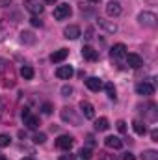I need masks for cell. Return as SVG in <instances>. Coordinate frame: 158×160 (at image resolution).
<instances>
[{
    "label": "cell",
    "instance_id": "8992f818",
    "mask_svg": "<svg viewBox=\"0 0 158 160\" xmlns=\"http://www.w3.org/2000/svg\"><path fill=\"white\" fill-rule=\"evenodd\" d=\"M136 91H138V95L149 97V95H153V93H155V86H153L151 82H140V84L136 86Z\"/></svg>",
    "mask_w": 158,
    "mask_h": 160
},
{
    "label": "cell",
    "instance_id": "4fadbf2b",
    "mask_svg": "<svg viewBox=\"0 0 158 160\" xmlns=\"http://www.w3.org/2000/svg\"><path fill=\"white\" fill-rule=\"evenodd\" d=\"M63 36H65L67 39H78L80 38V28L77 24H69V26L63 30Z\"/></svg>",
    "mask_w": 158,
    "mask_h": 160
},
{
    "label": "cell",
    "instance_id": "ba28073f",
    "mask_svg": "<svg viewBox=\"0 0 158 160\" xmlns=\"http://www.w3.org/2000/svg\"><path fill=\"white\" fill-rule=\"evenodd\" d=\"M110 54H112V58H114V60H123V58L126 56V47H125L123 43H117V45H114V47H112Z\"/></svg>",
    "mask_w": 158,
    "mask_h": 160
},
{
    "label": "cell",
    "instance_id": "52a82bcc",
    "mask_svg": "<svg viewBox=\"0 0 158 160\" xmlns=\"http://www.w3.org/2000/svg\"><path fill=\"white\" fill-rule=\"evenodd\" d=\"M80 110H82V116H84L86 119H93V118H95V108H93L91 102L82 101V102H80Z\"/></svg>",
    "mask_w": 158,
    "mask_h": 160
},
{
    "label": "cell",
    "instance_id": "ffe728a7",
    "mask_svg": "<svg viewBox=\"0 0 158 160\" xmlns=\"http://www.w3.org/2000/svg\"><path fill=\"white\" fill-rule=\"evenodd\" d=\"M21 77L24 80H32L34 78V69H32L30 65H22V67H21Z\"/></svg>",
    "mask_w": 158,
    "mask_h": 160
},
{
    "label": "cell",
    "instance_id": "2e32d148",
    "mask_svg": "<svg viewBox=\"0 0 158 160\" xmlns=\"http://www.w3.org/2000/svg\"><path fill=\"white\" fill-rule=\"evenodd\" d=\"M104 143H106V147H110V149H121V147H123V142L119 140L117 136H108V138L104 140Z\"/></svg>",
    "mask_w": 158,
    "mask_h": 160
},
{
    "label": "cell",
    "instance_id": "d6986e66",
    "mask_svg": "<svg viewBox=\"0 0 158 160\" xmlns=\"http://www.w3.org/2000/svg\"><path fill=\"white\" fill-rule=\"evenodd\" d=\"M108 127H110V123H108L106 118H99V119L95 121V130H99V132L108 130Z\"/></svg>",
    "mask_w": 158,
    "mask_h": 160
},
{
    "label": "cell",
    "instance_id": "83f0119b",
    "mask_svg": "<svg viewBox=\"0 0 158 160\" xmlns=\"http://www.w3.org/2000/svg\"><path fill=\"white\" fill-rule=\"evenodd\" d=\"M71 93H73V88H71V86H63V88H62V95H63V97H69Z\"/></svg>",
    "mask_w": 158,
    "mask_h": 160
},
{
    "label": "cell",
    "instance_id": "74e56055",
    "mask_svg": "<svg viewBox=\"0 0 158 160\" xmlns=\"http://www.w3.org/2000/svg\"><path fill=\"white\" fill-rule=\"evenodd\" d=\"M45 2H48V4H54V2H56V0H45Z\"/></svg>",
    "mask_w": 158,
    "mask_h": 160
},
{
    "label": "cell",
    "instance_id": "30bf717a",
    "mask_svg": "<svg viewBox=\"0 0 158 160\" xmlns=\"http://www.w3.org/2000/svg\"><path fill=\"white\" fill-rule=\"evenodd\" d=\"M125 60H126L128 67H132V69H138V67L143 65V60H141V56H138V54H126Z\"/></svg>",
    "mask_w": 158,
    "mask_h": 160
},
{
    "label": "cell",
    "instance_id": "3957f363",
    "mask_svg": "<svg viewBox=\"0 0 158 160\" xmlns=\"http://www.w3.org/2000/svg\"><path fill=\"white\" fill-rule=\"evenodd\" d=\"M24 9L30 11L32 15H41L43 13V6L39 0H24Z\"/></svg>",
    "mask_w": 158,
    "mask_h": 160
},
{
    "label": "cell",
    "instance_id": "f1b7e54d",
    "mask_svg": "<svg viewBox=\"0 0 158 160\" xmlns=\"http://www.w3.org/2000/svg\"><path fill=\"white\" fill-rule=\"evenodd\" d=\"M45 140H47V136H45L43 132H39V134H36V136H34V142H36V143H43Z\"/></svg>",
    "mask_w": 158,
    "mask_h": 160
},
{
    "label": "cell",
    "instance_id": "484cf974",
    "mask_svg": "<svg viewBox=\"0 0 158 160\" xmlns=\"http://www.w3.org/2000/svg\"><path fill=\"white\" fill-rule=\"evenodd\" d=\"M11 143V138L7 134H0V147H7Z\"/></svg>",
    "mask_w": 158,
    "mask_h": 160
},
{
    "label": "cell",
    "instance_id": "cb8c5ba5",
    "mask_svg": "<svg viewBox=\"0 0 158 160\" xmlns=\"http://www.w3.org/2000/svg\"><path fill=\"white\" fill-rule=\"evenodd\" d=\"M104 88H106V93H108V97H110L112 101H116V88H114V84H110V82H108Z\"/></svg>",
    "mask_w": 158,
    "mask_h": 160
},
{
    "label": "cell",
    "instance_id": "f546056e",
    "mask_svg": "<svg viewBox=\"0 0 158 160\" xmlns=\"http://www.w3.org/2000/svg\"><path fill=\"white\" fill-rule=\"evenodd\" d=\"M117 130L119 132H126V123L125 121H117Z\"/></svg>",
    "mask_w": 158,
    "mask_h": 160
},
{
    "label": "cell",
    "instance_id": "ab89813d",
    "mask_svg": "<svg viewBox=\"0 0 158 160\" xmlns=\"http://www.w3.org/2000/svg\"><path fill=\"white\" fill-rule=\"evenodd\" d=\"M89 2H99V0H89Z\"/></svg>",
    "mask_w": 158,
    "mask_h": 160
},
{
    "label": "cell",
    "instance_id": "9a60e30c",
    "mask_svg": "<svg viewBox=\"0 0 158 160\" xmlns=\"http://www.w3.org/2000/svg\"><path fill=\"white\" fill-rule=\"evenodd\" d=\"M86 88L91 89V91H99L102 88V82L97 78V77H89V78L86 80Z\"/></svg>",
    "mask_w": 158,
    "mask_h": 160
},
{
    "label": "cell",
    "instance_id": "603a6c76",
    "mask_svg": "<svg viewBox=\"0 0 158 160\" xmlns=\"http://www.w3.org/2000/svg\"><path fill=\"white\" fill-rule=\"evenodd\" d=\"M21 41H22V43H30V45H32V43L36 41V38H34V34H32V32H22V34H21Z\"/></svg>",
    "mask_w": 158,
    "mask_h": 160
},
{
    "label": "cell",
    "instance_id": "8d00e7d4",
    "mask_svg": "<svg viewBox=\"0 0 158 160\" xmlns=\"http://www.w3.org/2000/svg\"><path fill=\"white\" fill-rule=\"evenodd\" d=\"M2 110H4V106H2V102H0V118H2Z\"/></svg>",
    "mask_w": 158,
    "mask_h": 160
},
{
    "label": "cell",
    "instance_id": "4316f807",
    "mask_svg": "<svg viewBox=\"0 0 158 160\" xmlns=\"http://www.w3.org/2000/svg\"><path fill=\"white\" fill-rule=\"evenodd\" d=\"M80 158H89V157H91V149H89V147H82V149H80Z\"/></svg>",
    "mask_w": 158,
    "mask_h": 160
},
{
    "label": "cell",
    "instance_id": "44dd1931",
    "mask_svg": "<svg viewBox=\"0 0 158 160\" xmlns=\"http://www.w3.org/2000/svg\"><path fill=\"white\" fill-rule=\"evenodd\" d=\"M132 128H134V132L140 134V136H143V134L147 132V128H145V125H143L141 121H134V123H132Z\"/></svg>",
    "mask_w": 158,
    "mask_h": 160
},
{
    "label": "cell",
    "instance_id": "9c48e42d",
    "mask_svg": "<svg viewBox=\"0 0 158 160\" xmlns=\"http://www.w3.org/2000/svg\"><path fill=\"white\" fill-rule=\"evenodd\" d=\"M73 67L71 65H60L58 69H56V77L58 78H62V80H69L71 77H73Z\"/></svg>",
    "mask_w": 158,
    "mask_h": 160
},
{
    "label": "cell",
    "instance_id": "277c9868",
    "mask_svg": "<svg viewBox=\"0 0 158 160\" xmlns=\"http://www.w3.org/2000/svg\"><path fill=\"white\" fill-rule=\"evenodd\" d=\"M73 143H75V140H73L71 136H67V134H63V136H60V138L56 140V147L62 149V151H69V149L73 147Z\"/></svg>",
    "mask_w": 158,
    "mask_h": 160
},
{
    "label": "cell",
    "instance_id": "f35d334b",
    "mask_svg": "<svg viewBox=\"0 0 158 160\" xmlns=\"http://www.w3.org/2000/svg\"><path fill=\"white\" fill-rule=\"evenodd\" d=\"M22 160H34V158H22Z\"/></svg>",
    "mask_w": 158,
    "mask_h": 160
},
{
    "label": "cell",
    "instance_id": "836d02e7",
    "mask_svg": "<svg viewBox=\"0 0 158 160\" xmlns=\"http://www.w3.org/2000/svg\"><path fill=\"white\" fill-rule=\"evenodd\" d=\"M151 138H153V142H158V132H156V130H153V132H151Z\"/></svg>",
    "mask_w": 158,
    "mask_h": 160
},
{
    "label": "cell",
    "instance_id": "e575fe53",
    "mask_svg": "<svg viewBox=\"0 0 158 160\" xmlns=\"http://www.w3.org/2000/svg\"><path fill=\"white\" fill-rule=\"evenodd\" d=\"M101 160H116V158H114L112 155H102V157H101Z\"/></svg>",
    "mask_w": 158,
    "mask_h": 160
},
{
    "label": "cell",
    "instance_id": "4dcf8cb0",
    "mask_svg": "<svg viewBox=\"0 0 158 160\" xmlns=\"http://www.w3.org/2000/svg\"><path fill=\"white\" fill-rule=\"evenodd\" d=\"M50 112H52V104L45 102V104H43V114H50Z\"/></svg>",
    "mask_w": 158,
    "mask_h": 160
},
{
    "label": "cell",
    "instance_id": "ac0fdd59",
    "mask_svg": "<svg viewBox=\"0 0 158 160\" xmlns=\"http://www.w3.org/2000/svg\"><path fill=\"white\" fill-rule=\"evenodd\" d=\"M24 125L28 127V128H32V130H36L37 127H39V118H36V116H26L24 118Z\"/></svg>",
    "mask_w": 158,
    "mask_h": 160
},
{
    "label": "cell",
    "instance_id": "d6a6232c",
    "mask_svg": "<svg viewBox=\"0 0 158 160\" xmlns=\"http://www.w3.org/2000/svg\"><path fill=\"white\" fill-rule=\"evenodd\" d=\"M123 160H136V157H134L132 153H125V157H123Z\"/></svg>",
    "mask_w": 158,
    "mask_h": 160
},
{
    "label": "cell",
    "instance_id": "6da1fadb",
    "mask_svg": "<svg viewBox=\"0 0 158 160\" xmlns=\"http://www.w3.org/2000/svg\"><path fill=\"white\" fill-rule=\"evenodd\" d=\"M138 21H140V24H141V26L155 28L158 19H156V15H155V13H151V11H143V13H140V15H138Z\"/></svg>",
    "mask_w": 158,
    "mask_h": 160
},
{
    "label": "cell",
    "instance_id": "d4e9b609",
    "mask_svg": "<svg viewBox=\"0 0 158 160\" xmlns=\"http://www.w3.org/2000/svg\"><path fill=\"white\" fill-rule=\"evenodd\" d=\"M7 71H11V65H9L6 60H2V58H0V75H6Z\"/></svg>",
    "mask_w": 158,
    "mask_h": 160
},
{
    "label": "cell",
    "instance_id": "7c38bea8",
    "mask_svg": "<svg viewBox=\"0 0 158 160\" xmlns=\"http://www.w3.org/2000/svg\"><path fill=\"white\" fill-rule=\"evenodd\" d=\"M67 56H69V50L67 48H60V50H56V52L50 54V62L52 63H62Z\"/></svg>",
    "mask_w": 158,
    "mask_h": 160
},
{
    "label": "cell",
    "instance_id": "60d3db41",
    "mask_svg": "<svg viewBox=\"0 0 158 160\" xmlns=\"http://www.w3.org/2000/svg\"><path fill=\"white\" fill-rule=\"evenodd\" d=\"M0 160H2V157H0Z\"/></svg>",
    "mask_w": 158,
    "mask_h": 160
},
{
    "label": "cell",
    "instance_id": "d590c367",
    "mask_svg": "<svg viewBox=\"0 0 158 160\" xmlns=\"http://www.w3.org/2000/svg\"><path fill=\"white\" fill-rule=\"evenodd\" d=\"M60 160H73L71 155H63V157H60Z\"/></svg>",
    "mask_w": 158,
    "mask_h": 160
},
{
    "label": "cell",
    "instance_id": "1f68e13d",
    "mask_svg": "<svg viewBox=\"0 0 158 160\" xmlns=\"http://www.w3.org/2000/svg\"><path fill=\"white\" fill-rule=\"evenodd\" d=\"M30 21H32V24H34V26H43V22H41L39 19H37V17H32Z\"/></svg>",
    "mask_w": 158,
    "mask_h": 160
},
{
    "label": "cell",
    "instance_id": "5bb4252c",
    "mask_svg": "<svg viewBox=\"0 0 158 160\" xmlns=\"http://www.w3.org/2000/svg\"><path fill=\"white\" fill-rule=\"evenodd\" d=\"M106 13L110 17H117L119 13H121V4H119L117 0H110L108 6H106Z\"/></svg>",
    "mask_w": 158,
    "mask_h": 160
},
{
    "label": "cell",
    "instance_id": "5b68a950",
    "mask_svg": "<svg viewBox=\"0 0 158 160\" xmlns=\"http://www.w3.org/2000/svg\"><path fill=\"white\" fill-rule=\"evenodd\" d=\"M62 119L63 121H69L71 125H78L80 123V119H78V116L75 114V110L73 108H62Z\"/></svg>",
    "mask_w": 158,
    "mask_h": 160
},
{
    "label": "cell",
    "instance_id": "7402d4cb",
    "mask_svg": "<svg viewBox=\"0 0 158 160\" xmlns=\"http://www.w3.org/2000/svg\"><path fill=\"white\" fill-rule=\"evenodd\" d=\"M141 160H158V151H155V149H147V151H143Z\"/></svg>",
    "mask_w": 158,
    "mask_h": 160
},
{
    "label": "cell",
    "instance_id": "e0dca14e",
    "mask_svg": "<svg viewBox=\"0 0 158 160\" xmlns=\"http://www.w3.org/2000/svg\"><path fill=\"white\" fill-rule=\"evenodd\" d=\"M99 26H101V28H104L108 34H116V32H117V26H116L114 22L106 21V19H99Z\"/></svg>",
    "mask_w": 158,
    "mask_h": 160
},
{
    "label": "cell",
    "instance_id": "7a4b0ae2",
    "mask_svg": "<svg viewBox=\"0 0 158 160\" xmlns=\"http://www.w3.org/2000/svg\"><path fill=\"white\" fill-rule=\"evenodd\" d=\"M71 13H73V9H71L69 4H60V6L54 8V19H58V21H63V19L71 17Z\"/></svg>",
    "mask_w": 158,
    "mask_h": 160
},
{
    "label": "cell",
    "instance_id": "8fae6325",
    "mask_svg": "<svg viewBox=\"0 0 158 160\" xmlns=\"http://www.w3.org/2000/svg\"><path fill=\"white\" fill-rule=\"evenodd\" d=\"M82 56H84L86 60H89V62H95V60L99 58V52H97L91 45H86V47H82Z\"/></svg>",
    "mask_w": 158,
    "mask_h": 160
}]
</instances>
